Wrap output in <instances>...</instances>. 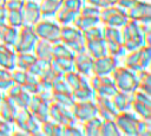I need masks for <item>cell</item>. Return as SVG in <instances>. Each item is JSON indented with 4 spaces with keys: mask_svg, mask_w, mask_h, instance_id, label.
Listing matches in <instances>:
<instances>
[{
    "mask_svg": "<svg viewBox=\"0 0 151 136\" xmlns=\"http://www.w3.org/2000/svg\"><path fill=\"white\" fill-rule=\"evenodd\" d=\"M112 101H113L114 106L118 110V112L127 111V110H131V105H132V102H133V96L130 92L118 90L114 93V96L112 97Z\"/></svg>",
    "mask_w": 151,
    "mask_h": 136,
    "instance_id": "22",
    "label": "cell"
},
{
    "mask_svg": "<svg viewBox=\"0 0 151 136\" xmlns=\"http://www.w3.org/2000/svg\"><path fill=\"white\" fill-rule=\"evenodd\" d=\"M50 63H51V67L61 75H65L66 72L74 70L73 59L70 58H52Z\"/></svg>",
    "mask_w": 151,
    "mask_h": 136,
    "instance_id": "29",
    "label": "cell"
},
{
    "mask_svg": "<svg viewBox=\"0 0 151 136\" xmlns=\"http://www.w3.org/2000/svg\"><path fill=\"white\" fill-rule=\"evenodd\" d=\"M130 20L139 24H151V4L149 0H137L127 11Z\"/></svg>",
    "mask_w": 151,
    "mask_h": 136,
    "instance_id": "12",
    "label": "cell"
},
{
    "mask_svg": "<svg viewBox=\"0 0 151 136\" xmlns=\"http://www.w3.org/2000/svg\"><path fill=\"white\" fill-rule=\"evenodd\" d=\"M83 4H84V0H64L61 6L67 8V9H71V11L79 13Z\"/></svg>",
    "mask_w": 151,
    "mask_h": 136,
    "instance_id": "53",
    "label": "cell"
},
{
    "mask_svg": "<svg viewBox=\"0 0 151 136\" xmlns=\"http://www.w3.org/2000/svg\"><path fill=\"white\" fill-rule=\"evenodd\" d=\"M52 101L57 102L64 106L72 108L76 103V99L73 98L72 93H58V92H52Z\"/></svg>",
    "mask_w": 151,
    "mask_h": 136,
    "instance_id": "43",
    "label": "cell"
},
{
    "mask_svg": "<svg viewBox=\"0 0 151 136\" xmlns=\"http://www.w3.org/2000/svg\"><path fill=\"white\" fill-rule=\"evenodd\" d=\"M151 135V119L139 118L137 124V136H150Z\"/></svg>",
    "mask_w": 151,
    "mask_h": 136,
    "instance_id": "49",
    "label": "cell"
},
{
    "mask_svg": "<svg viewBox=\"0 0 151 136\" xmlns=\"http://www.w3.org/2000/svg\"><path fill=\"white\" fill-rule=\"evenodd\" d=\"M37 59L33 52H21L17 53V67L21 70H28V67Z\"/></svg>",
    "mask_w": 151,
    "mask_h": 136,
    "instance_id": "36",
    "label": "cell"
},
{
    "mask_svg": "<svg viewBox=\"0 0 151 136\" xmlns=\"http://www.w3.org/2000/svg\"><path fill=\"white\" fill-rule=\"evenodd\" d=\"M6 2H7V0H0V8L6 7Z\"/></svg>",
    "mask_w": 151,
    "mask_h": 136,
    "instance_id": "58",
    "label": "cell"
},
{
    "mask_svg": "<svg viewBox=\"0 0 151 136\" xmlns=\"http://www.w3.org/2000/svg\"><path fill=\"white\" fill-rule=\"evenodd\" d=\"M83 35L85 38L86 41L88 40H96V39H104V25L100 26L99 25H96L86 31L83 32Z\"/></svg>",
    "mask_w": 151,
    "mask_h": 136,
    "instance_id": "42",
    "label": "cell"
},
{
    "mask_svg": "<svg viewBox=\"0 0 151 136\" xmlns=\"http://www.w3.org/2000/svg\"><path fill=\"white\" fill-rule=\"evenodd\" d=\"M99 24H100L99 17H87V15H81V14H78V17L76 18V20L73 22V25L81 32H84L96 25H99Z\"/></svg>",
    "mask_w": 151,
    "mask_h": 136,
    "instance_id": "31",
    "label": "cell"
},
{
    "mask_svg": "<svg viewBox=\"0 0 151 136\" xmlns=\"http://www.w3.org/2000/svg\"><path fill=\"white\" fill-rule=\"evenodd\" d=\"M83 127L80 123L63 127V136H83Z\"/></svg>",
    "mask_w": 151,
    "mask_h": 136,
    "instance_id": "50",
    "label": "cell"
},
{
    "mask_svg": "<svg viewBox=\"0 0 151 136\" xmlns=\"http://www.w3.org/2000/svg\"><path fill=\"white\" fill-rule=\"evenodd\" d=\"M35 1H38V2H40V1H41V0H35Z\"/></svg>",
    "mask_w": 151,
    "mask_h": 136,
    "instance_id": "59",
    "label": "cell"
},
{
    "mask_svg": "<svg viewBox=\"0 0 151 136\" xmlns=\"http://www.w3.org/2000/svg\"><path fill=\"white\" fill-rule=\"evenodd\" d=\"M74 52L65 45L63 41H59L57 44H53V58H74Z\"/></svg>",
    "mask_w": 151,
    "mask_h": 136,
    "instance_id": "37",
    "label": "cell"
},
{
    "mask_svg": "<svg viewBox=\"0 0 151 136\" xmlns=\"http://www.w3.org/2000/svg\"><path fill=\"white\" fill-rule=\"evenodd\" d=\"M40 132L41 135H46V136H63V125L48 118L41 123Z\"/></svg>",
    "mask_w": 151,
    "mask_h": 136,
    "instance_id": "30",
    "label": "cell"
},
{
    "mask_svg": "<svg viewBox=\"0 0 151 136\" xmlns=\"http://www.w3.org/2000/svg\"><path fill=\"white\" fill-rule=\"evenodd\" d=\"M39 40L33 26L24 25L19 28V34L17 43L14 45V50L17 53L21 52H33L37 41Z\"/></svg>",
    "mask_w": 151,
    "mask_h": 136,
    "instance_id": "9",
    "label": "cell"
},
{
    "mask_svg": "<svg viewBox=\"0 0 151 136\" xmlns=\"http://www.w3.org/2000/svg\"><path fill=\"white\" fill-rule=\"evenodd\" d=\"M120 30H122L123 45L127 52L137 50V48L146 45L145 44V33L142 30V26L139 22L129 19V21Z\"/></svg>",
    "mask_w": 151,
    "mask_h": 136,
    "instance_id": "1",
    "label": "cell"
},
{
    "mask_svg": "<svg viewBox=\"0 0 151 136\" xmlns=\"http://www.w3.org/2000/svg\"><path fill=\"white\" fill-rule=\"evenodd\" d=\"M4 97H5V92L0 91V108H1V103H2V101H4Z\"/></svg>",
    "mask_w": 151,
    "mask_h": 136,
    "instance_id": "57",
    "label": "cell"
},
{
    "mask_svg": "<svg viewBox=\"0 0 151 136\" xmlns=\"http://www.w3.org/2000/svg\"><path fill=\"white\" fill-rule=\"evenodd\" d=\"M88 84L94 90L96 96L101 97H113L118 89L114 85L113 78L111 76H97L91 75L88 77Z\"/></svg>",
    "mask_w": 151,
    "mask_h": 136,
    "instance_id": "8",
    "label": "cell"
},
{
    "mask_svg": "<svg viewBox=\"0 0 151 136\" xmlns=\"http://www.w3.org/2000/svg\"><path fill=\"white\" fill-rule=\"evenodd\" d=\"M18 111H19V108L14 102V99L5 95L4 101L1 103V108H0V118L6 122L13 123Z\"/></svg>",
    "mask_w": 151,
    "mask_h": 136,
    "instance_id": "20",
    "label": "cell"
},
{
    "mask_svg": "<svg viewBox=\"0 0 151 136\" xmlns=\"http://www.w3.org/2000/svg\"><path fill=\"white\" fill-rule=\"evenodd\" d=\"M119 65V59L106 54L100 58H97L93 60V67H92V75L97 76H111L112 72L116 70V67Z\"/></svg>",
    "mask_w": 151,
    "mask_h": 136,
    "instance_id": "14",
    "label": "cell"
},
{
    "mask_svg": "<svg viewBox=\"0 0 151 136\" xmlns=\"http://www.w3.org/2000/svg\"><path fill=\"white\" fill-rule=\"evenodd\" d=\"M64 79L66 80V83L70 85V88L73 90L80 88V86H86V85H90L88 84V76H85V75H81L79 72H77L76 70H72V71H68L64 75Z\"/></svg>",
    "mask_w": 151,
    "mask_h": 136,
    "instance_id": "24",
    "label": "cell"
},
{
    "mask_svg": "<svg viewBox=\"0 0 151 136\" xmlns=\"http://www.w3.org/2000/svg\"><path fill=\"white\" fill-rule=\"evenodd\" d=\"M7 24L9 26L20 28L21 26H24V13L22 9L21 11H8V15H7Z\"/></svg>",
    "mask_w": 151,
    "mask_h": 136,
    "instance_id": "44",
    "label": "cell"
},
{
    "mask_svg": "<svg viewBox=\"0 0 151 136\" xmlns=\"http://www.w3.org/2000/svg\"><path fill=\"white\" fill-rule=\"evenodd\" d=\"M111 77L113 78L114 85L118 90L120 91H125V92H130L133 93L137 89H138V77H137V72L126 67V66H122L118 65L116 67V70L112 72Z\"/></svg>",
    "mask_w": 151,
    "mask_h": 136,
    "instance_id": "2",
    "label": "cell"
},
{
    "mask_svg": "<svg viewBox=\"0 0 151 136\" xmlns=\"http://www.w3.org/2000/svg\"><path fill=\"white\" fill-rule=\"evenodd\" d=\"M85 1L101 9V8H104V7L116 5V1H117V0H85Z\"/></svg>",
    "mask_w": 151,
    "mask_h": 136,
    "instance_id": "55",
    "label": "cell"
},
{
    "mask_svg": "<svg viewBox=\"0 0 151 136\" xmlns=\"http://www.w3.org/2000/svg\"><path fill=\"white\" fill-rule=\"evenodd\" d=\"M50 61H51V60H50ZM50 61H48V60H44V59L37 58V59L33 61V64L28 67L27 72L31 73V75H34V76H37V77H41V76L44 75V72H45L47 69L51 67V63H50Z\"/></svg>",
    "mask_w": 151,
    "mask_h": 136,
    "instance_id": "35",
    "label": "cell"
},
{
    "mask_svg": "<svg viewBox=\"0 0 151 136\" xmlns=\"http://www.w3.org/2000/svg\"><path fill=\"white\" fill-rule=\"evenodd\" d=\"M101 123H103V119L99 116L92 117L88 121L81 123L84 135H86V136H100Z\"/></svg>",
    "mask_w": 151,
    "mask_h": 136,
    "instance_id": "26",
    "label": "cell"
},
{
    "mask_svg": "<svg viewBox=\"0 0 151 136\" xmlns=\"http://www.w3.org/2000/svg\"><path fill=\"white\" fill-rule=\"evenodd\" d=\"M25 0H7L6 9L7 11H21L24 8Z\"/></svg>",
    "mask_w": 151,
    "mask_h": 136,
    "instance_id": "54",
    "label": "cell"
},
{
    "mask_svg": "<svg viewBox=\"0 0 151 136\" xmlns=\"http://www.w3.org/2000/svg\"><path fill=\"white\" fill-rule=\"evenodd\" d=\"M72 95H73V98L76 101H79V102H83V101H94L96 99V92H94V90L90 85L80 86V88L73 90Z\"/></svg>",
    "mask_w": 151,
    "mask_h": 136,
    "instance_id": "32",
    "label": "cell"
},
{
    "mask_svg": "<svg viewBox=\"0 0 151 136\" xmlns=\"http://www.w3.org/2000/svg\"><path fill=\"white\" fill-rule=\"evenodd\" d=\"M33 53L37 58L50 61L53 58V44L47 40L39 39L34 46Z\"/></svg>",
    "mask_w": 151,
    "mask_h": 136,
    "instance_id": "23",
    "label": "cell"
},
{
    "mask_svg": "<svg viewBox=\"0 0 151 136\" xmlns=\"http://www.w3.org/2000/svg\"><path fill=\"white\" fill-rule=\"evenodd\" d=\"M52 92H58V93H72V89L70 85L66 83L64 79V76L59 79H57L53 85H52Z\"/></svg>",
    "mask_w": 151,
    "mask_h": 136,
    "instance_id": "48",
    "label": "cell"
},
{
    "mask_svg": "<svg viewBox=\"0 0 151 136\" xmlns=\"http://www.w3.org/2000/svg\"><path fill=\"white\" fill-rule=\"evenodd\" d=\"M13 99L17 103V105H18L19 109H28L29 103H31V99H32V95L22 88V90Z\"/></svg>",
    "mask_w": 151,
    "mask_h": 136,
    "instance_id": "45",
    "label": "cell"
},
{
    "mask_svg": "<svg viewBox=\"0 0 151 136\" xmlns=\"http://www.w3.org/2000/svg\"><path fill=\"white\" fill-rule=\"evenodd\" d=\"M99 12H100V8L84 1L80 11H79V14L81 15H87V17H99Z\"/></svg>",
    "mask_w": 151,
    "mask_h": 136,
    "instance_id": "51",
    "label": "cell"
},
{
    "mask_svg": "<svg viewBox=\"0 0 151 136\" xmlns=\"http://www.w3.org/2000/svg\"><path fill=\"white\" fill-rule=\"evenodd\" d=\"M15 131V127L13 123L6 122L0 118V136H8Z\"/></svg>",
    "mask_w": 151,
    "mask_h": 136,
    "instance_id": "52",
    "label": "cell"
},
{
    "mask_svg": "<svg viewBox=\"0 0 151 136\" xmlns=\"http://www.w3.org/2000/svg\"><path fill=\"white\" fill-rule=\"evenodd\" d=\"M138 77V90L151 95V73L149 70L137 71Z\"/></svg>",
    "mask_w": 151,
    "mask_h": 136,
    "instance_id": "33",
    "label": "cell"
},
{
    "mask_svg": "<svg viewBox=\"0 0 151 136\" xmlns=\"http://www.w3.org/2000/svg\"><path fill=\"white\" fill-rule=\"evenodd\" d=\"M60 40L65 45H67L74 53L85 52L86 50V40L83 35V32L78 30L74 25L61 26Z\"/></svg>",
    "mask_w": 151,
    "mask_h": 136,
    "instance_id": "4",
    "label": "cell"
},
{
    "mask_svg": "<svg viewBox=\"0 0 151 136\" xmlns=\"http://www.w3.org/2000/svg\"><path fill=\"white\" fill-rule=\"evenodd\" d=\"M122 135L114 119H103L100 128V136H119Z\"/></svg>",
    "mask_w": 151,
    "mask_h": 136,
    "instance_id": "38",
    "label": "cell"
},
{
    "mask_svg": "<svg viewBox=\"0 0 151 136\" xmlns=\"http://www.w3.org/2000/svg\"><path fill=\"white\" fill-rule=\"evenodd\" d=\"M93 59L100 58L107 54V46L104 39H96L86 41V50H85Z\"/></svg>",
    "mask_w": 151,
    "mask_h": 136,
    "instance_id": "21",
    "label": "cell"
},
{
    "mask_svg": "<svg viewBox=\"0 0 151 136\" xmlns=\"http://www.w3.org/2000/svg\"><path fill=\"white\" fill-rule=\"evenodd\" d=\"M22 88H24L26 91H28L31 95H37V93H39V92L41 91V85H40V79H39V77L28 73L27 80H26V83L22 85Z\"/></svg>",
    "mask_w": 151,
    "mask_h": 136,
    "instance_id": "40",
    "label": "cell"
},
{
    "mask_svg": "<svg viewBox=\"0 0 151 136\" xmlns=\"http://www.w3.org/2000/svg\"><path fill=\"white\" fill-rule=\"evenodd\" d=\"M73 115L78 123H84L92 117L98 116V109L94 101H76L74 105L72 106Z\"/></svg>",
    "mask_w": 151,
    "mask_h": 136,
    "instance_id": "13",
    "label": "cell"
},
{
    "mask_svg": "<svg viewBox=\"0 0 151 136\" xmlns=\"http://www.w3.org/2000/svg\"><path fill=\"white\" fill-rule=\"evenodd\" d=\"M14 127L25 135H40L41 123L31 114L28 109H19L15 119L13 122Z\"/></svg>",
    "mask_w": 151,
    "mask_h": 136,
    "instance_id": "6",
    "label": "cell"
},
{
    "mask_svg": "<svg viewBox=\"0 0 151 136\" xmlns=\"http://www.w3.org/2000/svg\"><path fill=\"white\" fill-rule=\"evenodd\" d=\"M27 77H28V72L26 70H21V69L15 67L14 70L11 71V78H12L14 84H18V85L22 86L26 83Z\"/></svg>",
    "mask_w": 151,
    "mask_h": 136,
    "instance_id": "46",
    "label": "cell"
},
{
    "mask_svg": "<svg viewBox=\"0 0 151 136\" xmlns=\"http://www.w3.org/2000/svg\"><path fill=\"white\" fill-rule=\"evenodd\" d=\"M93 58L85 51L80 53H76L73 58L74 63V70L81 75L91 76L92 75V67H93Z\"/></svg>",
    "mask_w": 151,
    "mask_h": 136,
    "instance_id": "19",
    "label": "cell"
},
{
    "mask_svg": "<svg viewBox=\"0 0 151 136\" xmlns=\"http://www.w3.org/2000/svg\"><path fill=\"white\" fill-rule=\"evenodd\" d=\"M78 12H74V11H71V9H67L65 7H60L59 11L57 12L55 14V21L60 25V26H67V25H73L76 18L78 17Z\"/></svg>",
    "mask_w": 151,
    "mask_h": 136,
    "instance_id": "28",
    "label": "cell"
},
{
    "mask_svg": "<svg viewBox=\"0 0 151 136\" xmlns=\"http://www.w3.org/2000/svg\"><path fill=\"white\" fill-rule=\"evenodd\" d=\"M139 117L132 111H120L114 117V122L120 130L122 135L127 136H137V124H138Z\"/></svg>",
    "mask_w": 151,
    "mask_h": 136,
    "instance_id": "10",
    "label": "cell"
},
{
    "mask_svg": "<svg viewBox=\"0 0 151 136\" xmlns=\"http://www.w3.org/2000/svg\"><path fill=\"white\" fill-rule=\"evenodd\" d=\"M28 110L40 123H42L50 118V115H48L50 103L44 101L42 98H40L38 95H32V99H31Z\"/></svg>",
    "mask_w": 151,
    "mask_h": 136,
    "instance_id": "15",
    "label": "cell"
},
{
    "mask_svg": "<svg viewBox=\"0 0 151 136\" xmlns=\"http://www.w3.org/2000/svg\"><path fill=\"white\" fill-rule=\"evenodd\" d=\"M22 13H24V25L34 26L41 19L40 4L35 0H25Z\"/></svg>",
    "mask_w": 151,
    "mask_h": 136,
    "instance_id": "17",
    "label": "cell"
},
{
    "mask_svg": "<svg viewBox=\"0 0 151 136\" xmlns=\"http://www.w3.org/2000/svg\"><path fill=\"white\" fill-rule=\"evenodd\" d=\"M33 28L39 39L47 40L52 44H57V43L61 41L60 40L61 26L55 20H51L50 18H41L33 26Z\"/></svg>",
    "mask_w": 151,
    "mask_h": 136,
    "instance_id": "5",
    "label": "cell"
},
{
    "mask_svg": "<svg viewBox=\"0 0 151 136\" xmlns=\"http://www.w3.org/2000/svg\"><path fill=\"white\" fill-rule=\"evenodd\" d=\"M99 20H100V24L104 26L122 28L129 21V17L124 9H122L117 5H112L100 9Z\"/></svg>",
    "mask_w": 151,
    "mask_h": 136,
    "instance_id": "7",
    "label": "cell"
},
{
    "mask_svg": "<svg viewBox=\"0 0 151 136\" xmlns=\"http://www.w3.org/2000/svg\"><path fill=\"white\" fill-rule=\"evenodd\" d=\"M18 34H19V28L6 25L5 27L0 28V41L14 47L17 39H18Z\"/></svg>",
    "mask_w": 151,
    "mask_h": 136,
    "instance_id": "27",
    "label": "cell"
},
{
    "mask_svg": "<svg viewBox=\"0 0 151 136\" xmlns=\"http://www.w3.org/2000/svg\"><path fill=\"white\" fill-rule=\"evenodd\" d=\"M48 115H50L51 119L55 121L57 123H59L63 127L78 123L76 117H74V115H73L72 108L64 106V105H61V104H59L57 102H53V101L50 103Z\"/></svg>",
    "mask_w": 151,
    "mask_h": 136,
    "instance_id": "11",
    "label": "cell"
},
{
    "mask_svg": "<svg viewBox=\"0 0 151 136\" xmlns=\"http://www.w3.org/2000/svg\"><path fill=\"white\" fill-rule=\"evenodd\" d=\"M94 102L98 109V116L101 119H114V117L118 114V110L116 109L111 97L96 96Z\"/></svg>",
    "mask_w": 151,
    "mask_h": 136,
    "instance_id": "16",
    "label": "cell"
},
{
    "mask_svg": "<svg viewBox=\"0 0 151 136\" xmlns=\"http://www.w3.org/2000/svg\"><path fill=\"white\" fill-rule=\"evenodd\" d=\"M0 67L12 71L17 67V52L14 47L0 41Z\"/></svg>",
    "mask_w": 151,
    "mask_h": 136,
    "instance_id": "18",
    "label": "cell"
},
{
    "mask_svg": "<svg viewBox=\"0 0 151 136\" xmlns=\"http://www.w3.org/2000/svg\"><path fill=\"white\" fill-rule=\"evenodd\" d=\"M84 1H85V0H84Z\"/></svg>",
    "mask_w": 151,
    "mask_h": 136,
    "instance_id": "60",
    "label": "cell"
},
{
    "mask_svg": "<svg viewBox=\"0 0 151 136\" xmlns=\"http://www.w3.org/2000/svg\"><path fill=\"white\" fill-rule=\"evenodd\" d=\"M106 46H107V54L113 56V57L118 58L119 60L122 58H124L127 53L123 43H106Z\"/></svg>",
    "mask_w": 151,
    "mask_h": 136,
    "instance_id": "41",
    "label": "cell"
},
{
    "mask_svg": "<svg viewBox=\"0 0 151 136\" xmlns=\"http://www.w3.org/2000/svg\"><path fill=\"white\" fill-rule=\"evenodd\" d=\"M151 64V46H143L137 50L130 51L124 57V66L133 70L142 71L149 70Z\"/></svg>",
    "mask_w": 151,
    "mask_h": 136,
    "instance_id": "3",
    "label": "cell"
},
{
    "mask_svg": "<svg viewBox=\"0 0 151 136\" xmlns=\"http://www.w3.org/2000/svg\"><path fill=\"white\" fill-rule=\"evenodd\" d=\"M131 110L139 117L144 119H151V104L142 103L138 101H133L131 105Z\"/></svg>",
    "mask_w": 151,
    "mask_h": 136,
    "instance_id": "34",
    "label": "cell"
},
{
    "mask_svg": "<svg viewBox=\"0 0 151 136\" xmlns=\"http://www.w3.org/2000/svg\"><path fill=\"white\" fill-rule=\"evenodd\" d=\"M12 84L13 80L11 78V71L0 67V91L5 92Z\"/></svg>",
    "mask_w": 151,
    "mask_h": 136,
    "instance_id": "47",
    "label": "cell"
},
{
    "mask_svg": "<svg viewBox=\"0 0 151 136\" xmlns=\"http://www.w3.org/2000/svg\"><path fill=\"white\" fill-rule=\"evenodd\" d=\"M104 40L106 43H123L122 30L112 26H104Z\"/></svg>",
    "mask_w": 151,
    "mask_h": 136,
    "instance_id": "39",
    "label": "cell"
},
{
    "mask_svg": "<svg viewBox=\"0 0 151 136\" xmlns=\"http://www.w3.org/2000/svg\"><path fill=\"white\" fill-rule=\"evenodd\" d=\"M7 15H8V11L6 9V7L0 8V28L8 25L7 24Z\"/></svg>",
    "mask_w": 151,
    "mask_h": 136,
    "instance_id": "56",
    "label": "cell"
},
{
    "mask_svg": "<svg viewBox=\"0 0 151 136\" xmlns=\"http://www.w3.org/2000/svg\"><path fill=\"white\" fill-rule=\"evenodd\" d=\"M64 0H41L40 4V11H41V18H54L59 8L61 7Z\"/></svg>",
    "mask_w": 151,
    "mask_h": 136,
    "instance_id": "25",
    "label": "cell"
}]
</instances>
